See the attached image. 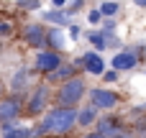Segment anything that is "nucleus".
I'll list each match as a JSON object with an SVG mask.
<instances>
[{
  "instance_id": "13",
  "label": "nucleus",
  "mask_w": 146,
  "mask_h": 138,
  "mask_svg": "<svg viewBox=\"0 0 146 138\" xmlns=\"http://www.w3.org/2000/svg\"><path fill=\"white\" fill-rule=\"evenodd\" d=\"M67 28L62 26H49L46 28V49H54V51H67L69 41H67Z\"/></svg>"
},
{
  "instance_id": "5",
  "label": "nucleus",
  "mask_w": 146,
  "mask_h": 138,
  "mask_svg": "<svg viewBox=\"0 0 146 138\" xmlns=\"http://www.w3.org/2000/svg\"><path fill=\"white\" fill-rule=\"evenodd\" d=\"M46 23L44 20H31V23H23L21 31H18V38L23 41V46H28L31 51H41L46 49Z\"/></svg>"
},
{
  "instance_id": "31",
  "label": "nucleus",
  "mask_w": 146,
  "mask_h": 138,
  "mask_svg": "<svg viewBox=\"0 0 146 138\" xmlns=\"http://www.w3.org/2000/svg\"><path fill=\"white\" fill-rule=\"evenodd\" d=\"M133 5H136V8H141V10H146V0H133Z\"/></svg>"
},
{
  "instance_id": "1",
  "label": "nucleus",
  "mask_w": 146,
  "mask_h": 138,
  "mask_svg": "<svg viewBox=\"0 0 146 138\" xmlns=\"http://www.w3.org/2000/svg\"><path fill=\"white\" fill-rule=\"evenodd\" d=\"M77 128V108H62V105H51L38 123H33V133L36 136H72Z\"/></svg>"
},
{
  "instance_id": "16",
  "label": "nucleus",
  "mask_w": 146,
  "mask_h": 138,
  "mask_svg": "<svg viewBox=\"0 0 146 138\" xmlns=\"http://www.w3.org/2000/svg\"><path fill=\"white\" fill-rule=\"evenodd\" d=\"M98 118H100V110H98L95 105L87 102V105L77 108V128H95Z\"/></svg>"
},
{
  "instance_id": "18",
  "label": "nucleus",
  "mask_w": 146,
  "mask_h": 138,
  "mask_svg": "<svg viewBox=\"0 0 146 138\" xmlns=\"http://www.w3.org/2000/svg\"><path fill=\"white\" fill-rule=\"evenodd\" d=\"M98 8H100L103 18H115V15L121 13V3H118V0H100Z\"/></svg>"
},
{
  "instance_id": "30",
  "label": "nucleus",
  "mask_w": 146,
  "mask_h": 138,
  "mask_svg": "<svg viewBox=\"0 0 146 138\" xmlns=\"http://www.w3.org/2000/svg\"><path fill=\"white\" fill-rule=\"evenodd\" d=\"M5 95H8V85L0 79V97H5Z\"/></svg>"
},
{
  "instance_id": "25",
  "label": "nucleus",
  "mask_w": 146,
  "mask_h": 138,
  "mask_svg": "<svg viewBox=\"0 0 146 138\" xmlns=\"http://www.w3.org/2000/svg\"><path fill=\"white\" fill-rule=\"evenodd\" d=\"M131 51H133L141 61H146V41H136V44H131Z\"/></svg>"
},
{
  "instance_id": "7",
  "label": "nucleus",
  "mask_w": 146,
  "mask_h": 138,
  "mask_svg": "<svg viewBox=\"0 0 146 138\" xmlns=\"http://www.w3.org/2000/svg\"><path fill=\"white\" fill-rule=\"evenodd\" d=\"M23 102H26V95H15V92H8L5 97H0V125L15 123L18 118H23Z\"/></svg>"
},
{
  "instance_id": "14",
  "label": "nucleus",
  "mask_w": 146,
  "mask_h": 138,
  "mask_svg": "<svg viewBox=\"0 0 146 138\" xmlns=\"http://www.w3.org/2000/svg\"><path fill=\"white\" fill-rule=\"evenodd\" d=\"M41 20H44L46 26H62V28H67L74 18H72L64 8H49V10H41Z\"/></svg>"
},
{
  "instance_id": "12",
  "label": "nucleus",
  "mask_w": 146,
  "mask_h": 138,
  "mask_svg": "<svg viewBox=\"0 0 146 138\" xmlns=\"http://www.w3.org/2000/svg\"><path fill=\"white\" fill-rule=\"evenodd\" d=\"M139 64H141V59L131 51V46H126V49L115 51V54H113V59H110V67H113V69H118V72H133Z\"/></svg>"
},
{
  "instance_id": "24",
  "label": "nucleus",
  "mask_w": 146,
  "mask_h": 138,
  "mask_svg": "<svg viewBox=\"0 0 146 138\" xmlns=\"http://www.w3.org/2000/svg\"><path fill=\"white\" fill-rule=\"evenodd\" d=\"M21 10H41V0H15Z\"/></svg>"
},
{
  "instance_id": "6",
  "label": "nucleus",
  "mask_w": 146,
  "mask_h": 138,
  "mask_svg": "<svg viewBox=\"0 0 146 138\" xmlns=\"http://www.w3.org/2000/svg\"><path fill=\"white\" fill-rule=\"evenodd\" d=\"M59 64H64V51H54V49H41L33 54V74L36 77H46L49 72H54Z\"/></svg>"
},
{
  "instance_id": "32",
  "label": "nucleus",
  "mask_w": 146,
  "mask_h": 138,
  "mask_svg": "<svg viewBox=\"0 0 146 138\" xmlns=\"http://www.w3.org/2000/svg\"><path fill=\"white\" fill-rule=\"evenodd\" d=\"M31 138H49V136H31Z\"/></svg>"
},
{
  "instance_id": "17",
  "label": "nucleus",
  "mask_w": 146,
  "mask_h": 138,
  "mask_svg": "<svg viewBox=\"0 0 146 138\" xmlns=\"http://www.w3.org/2000/svg\"><path fill=\"white\" fill-rule=\"evenodd\" d=\"M85 38H87V44H90L95 51H100V54H103L105 49H110V41H108V38L100 33V28H95V31H87V33H85Z\"/></svg>"
},
{
  "instance_id": "3",
  "label": "nucleus",
  "mask_w": 146,
  "mask_h": 138,
  "mask_svg": "<svg viewBox=\"0 0 146 138\" xmlns=\"http://www.w3.org/2000/svg\"><path fill=\"white\" fill-rule=\"evenodd\" d=\"M90 92V85L82 74L62 82L59 87H54V105H62V108H77L82 105V100L87 97Z\"/></svg>"
},
{
  "instance_id": "22",
  "label": "nucleus",
  "mask_w": 146,
  "mask_h": 138,
  "mask_svg": "<svg viewBox=\"0 0 146 138\" xmlns=\"http://www.w3.org/2000/svg\"><path fill=\"white\" fill-rule=\"evenodd\" d=\"M87 23H90V26H100V23H103V13H100V8L87 10Z\"/></svg>"
},
{
  "instance_id": "4",
  "label": "nucleus",
  "mask_w": 146,
  "mask_h": 138,
  "mask_svg": "<svg viewBox=\"0 0 146 138\" xmlns=\"http://www.w3.org/2000/svg\"><path fill=\"white\" fill-rule=\"evenodd\" d=\"M87 102L95 105L100 113H110V110H118V105L123 102V95L110 90V87H105V85H98V87H90Z\"/></svg>"
},
{
  "instance_id": "34",
  "label": "nucleus",
  "mask_w": 146,
  "mask_h": 138,
  "mask_svg": "<svg viewBox=\"0 0 146 138\" xmlns=\"http://www.w3.org/2000/svg\"><path fill=\"white\" fill-rule=\"evenodd\" d=\"M144 74H146V72H144Z\"/></svg>"
},
{
  "instance_id": "10",
  "label": "nucleus",
  "mask_w": 146,
  "mask_h": 138,
  "mask_svg": "<svg viewBox=\"0 0 146 138\" xmlns=\"http://www.w3.org/2000/svg\"><path fill=\"white\" fill-rule=\"evenodd\" d=\"M31 77H36L33 74V69L31 67H26V64H18L15 67V72L10 74V79H8V92H15V95H26L33 85H31Z\"/></svg>"
},
{
  "instance_id": "11",
  "label": "nucleus",
  "mask_w": 146,
  "mask_h": 138,
  "mask_svg": "<svg viewBox=\"0 0 146 138\" xmlns=\"http://www.w3.org/2000/svg\"><path fill=\"white\" fill-rule=\"evenodd\" d=\"M77 74H82V69L74 64V61H64V64H59L54 72H49L46 77H41V79H46L51 87H59L62 82H67V79H72V77H77Z\"/></svg>"
},
{
  "instance_id": "19",
  "label": "nucleus",
  "mask_w": 146,
  "mask_h": 138,
  "mask_svg": "<svg viewBox=\"0 0 146 138\" xmlns=\"http://www.w3.org/2000/svg\"><path fill=\"white\" fill-rule=\"evenodd\" d=\"M118 77H121V72H118V69H113V67H108V69L103 72V85H115V82H118Z\"/></svg>"
},
{
  "instance_id": "29",
  "label": "nucleus",
  "mask_w": 146,
  "mask_h": 138,
  "mask_svg": "<svg viewBox=\"0 0 146 138\" xmlns=\"http://www.w3.org/2000/svg\"><path fill=\"white\" fill-rule=\"evenodd\" d=\"M67 3H69V0H51L54 8H67Z\"/></svg>"
},
{
  "instance_id": "9",
  "label": "nucleus",
  "mask_w": 146,
  "mask_h": 138,
  "mask_svg": "<svg viewBox=\"0 0 146 138\" xmlns=\"http://www.w3.org/2000/svg\"><path fill=\"white\" fill-rule=\"evenodd\" d=\"M126 128H128L126 118L118 115L115 110H110V113H100V118H98V123H95V131L103 133L105 138H115L121 131H126Z\"/></svg>"
},
{
  "instance_id": "15",
  "label": "nucleus",
  "mask_w": 146,
  "mask_h": 138,
  "mask_svg": "<svg viewBox=\"0 0 146 138\" xmlns=\"http://www.w3.org/2000/svg\"><path fill=\"white\" fill-rule=\"evenodd\" d=\"M33 133V125H23V123H5L0 125V138H31Z\"/></svg>"
},
{
  "instance_id": "21",
  "label": "nucleus",
  "mask_w": 146,
  "mask_h": 138,
  "mask_svg": "<svg viewBox=\"0 0 146 138\" xmlns=\"http://www.w3.org/2000/svg\"><path fill=\"white\" fill-rule=\"evenodd\" d=\"M13 33H15V26H13L10 20L0 18V38H8V36H13Z\"/></svg>"
},
{
  "instance_id": "27",
  "label": "nucleus",
  "mask_w": 146,
  "mask_h": 138,
  "mask_svg": "<svg viewBox=\"0 0 146 138\" xmlns=\"http://www.w3.org/2000/svg\"><path fill=\"white\" fill-rule=\"evenodd\" d=\"M80 138H105V136H103V133H98V131L92 128V131H87V133H82Z\"/></svg>"
},
{
  "instance_id": "8",
  "label": "nucleus",
  "mask_w": 146,
  "mask_h": 138,
  "mask_svg": "<svg viewBox=\"0 0 146 138\" xmlns=\"http://www.w3.org/2000/svg\"><path fill=\"white\" fill-rule=\"evenodd\" d=\"M72 61L82 69V74H92V77H103V72L108 69V64H105L103 54H100V51H95V49L82 51V54H80V56H74Z\"/></svg>"
},
{
  "instance_id": "33",
  "label": "nucleus",
  "mask_w": 146,
  "mask_h": 138,
  "mask_svg": "<svg viewBox=\"0 0 146 138\" xmlns=\"http://www.w3.org/2000/svg\"><path fill=\"white\" fill-rule=\"evenodd\" d=\"M0 49H3V38H0Z\"/></svg>"
},
{
  "instance_id": "23",
  "label": "nucleus",
  "mask_w": 146,
  "mask_h": 138,
  "mask_svg": "<svg viewBox=\"0 0 146 138\" xmlns=\"http://www.w3.org/2000/svg\"><path fill=\"white\" fill-rule=\"evenodd\" d=\"M67 33H69V38H72V41H80V38H82V26L72 20V23L67 26Z\"/></svg>"
},
{
  "instance_id": "28",
  "label": "nucleus",
  "mask_w": 146,
  "mask_h": 138,
  "mask_svg": "<svg viewBox=\"0 0 146 138\" xmlns=\"http://www.w3.org/2000/svg\"><path fill=\"white\" fill-rule=\"evenodd\" d=\"M136 131L141 133V136L146 138V120H141V123H136Z\"/></svg>"
},
{
  "instance_id": "2",
  "label": "nucleus",
  "mask_w": 146,
  "mask_h": 138,
  "mask_svg": "<svg viewBox=\"0 0 146 138\" xmlns=\"http://www.w3.org/2000/svg\"><path fill=\"white\" fill-rule=\"evenodd\" d=\"M51 105H54V87H51L46 79H41V82H36V85L26 92L23 118H26V120H38Z\"/></svg>"
},
{
  "instance_id": "26",
  "label": "nucleus",
  "mask_w": 146,
  "mask_h": 138,
  "mask_svg": "<svg viewBox=\"0 0 146 138\" xmlns=\"http://www.w3.org/2000/svg\"><path fill=\"white\" fill-rule=\"evenodd\" d=\"M115 138H144V136H141L136 128H126V131H121V133H118Z\"/></svg>"
},
{
  "instance_id": "20",
  "label": "nucleus",
  "mask_w": 146,
  "mask_h": 138,
  "mask_svg": "<svg viewBox=\"0 0 146 138\" xmlns=\"http://www.w3.org/2000/svg\"><path fill=\"white\" fill-rule=\"evenodd\" d=\"M85 3H87V0H69V3H67V8H64V10H67V13H69V15H72V18H74V15H77V13H82V8H85Z\"/></svg>"
}]
</instances>
